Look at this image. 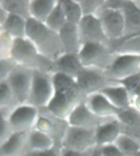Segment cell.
Instances as JSON below:
<instances>
[{"label":"cell","instance_id":"6da1fadb","mask_svg":"<svg viewBox=\"0 0 140 156\" xmlns=\"http://www.w3.org/2000/svg\"><path fill=\"white\" fill-rule=\"evenodd\" d=\"M54 95L47 109L57 117L67 121L72 112L85 101L76 80L61 74H53Z\"/></svg>","mask_w":140,"mask_h":156},{"label":"cell","instance_id":"7a4b0ae2","mask_svg":"<svg viewBox=\"0 0 140 156\" xmlns=\"http://www.w3.org/2000/svg\"><path fill=\"white\" fill-rule=\"evenodd\" d=\"M26 38L35 46L41 55L52 62L66 53L59 34L50 30L44 23L32 18L27 21Z\"/></svg>","mask_w":140,"mask_h":156},{"label":"cell","instance_id":"3957f363","mask_svg":"<svg viewBox=\"0 0 140 156\" xmlns=\"http://www.w3.org/2000/svg\"><path fill=\"white\" fill-rule=\"evenodd\" d=\"M11 57L19 66L53 74V62L41 55L27 38L14 39Z\"/></svg>","mask_w":140,"mask_h":156},{"label":"cell","instance_id":"277c9868","mask_svg":"<svg viewBox=\"0 0 140 156\" xmlns=\"http://www.w3.org/2000/svg\"><path fill=\"white\" fill-rule=\"evenodd\" d=\"M84 68L105 72L116 57L114 49L108 44H85L79 52Z\"/></svg>","mask_w":140,"mask_h":156},{"label":"cell","instance_id":"5b68a950","mask_svg":"<svg viewBox=\"0 0 140 156\" xmlns=\"http://www.w3.org/2000/svg\"><path fill=\"white\" fill-rule=\"evenodd\" d=\"M54 95L53 74L35 70L31 94L27 104L38 109L47 108Z\"/></svg>","mask_w":140,"mask_h":156},{"label":"cell","instance_id":"8992f818","mask_svg":"<svg viewBox=\"0 0 140 156\" xmlns=\"http://www.w3.org/2000/svg\"><path fill=\"white\" fill-rule=\"evenodd\" d=\"M95 147H97L96 129L69 126L61 143V148L85 154L93 151Z\"/></svg>","mask_w":140,"mask_h":156},{"label":"cell","instance_id":"52a82bcc","mask_svg":"<svg viewBox=\"0 0 140 156\" xmlns=\"http://www.w3.org/2000/svg\"><path fill=\"white\" fill-rule=\"evenodd\" d=\"M97 16L112 48L125 37V16L123 11L101 9Z\"/></svg>","mask_w":140,"mask_h":156},{"label":"cell","instance_id":"ba28073f","mask_svg":"<svg viewBox=\"0 0 140 156\" xmlns=\"http://www.w3.org/2000/svg\"><path fill=\"white\" fill-rule=\"evenodd\" d=\"M68 128L69 124L66 120L57 117L47 108L39 109L35 129L50 136L58 147L61 148V143Z\"/></svg>","mask_w":140,"mask_h":156},{"label":"cell","instance_id":"9c48e42d","mask_svg":"<svg viewBox=\"0 0 140 156\" xmlns=\"http://www.w3.org/2000/svg\"><path fill=\"white\" fill-rule=\"evenodd\" d=\"M139 70L140 56L116 54L114 61L104 74L113 82L121 83L134 76Z\"/></svg>","mask_w":140,"mask_h":156},{"label":"cell","instance_id":"30bf717a","mask_svg":"<svg viewBox=\"0 0 140 156\" xmlns=\"http://www.w3.org/2000/svg\"><path fill=\"white\" fill-rule=\"evenodd\" d=\"M33 69L19 66L12 72L6 80L20 105L27 104L31 94L34 78Z\"/></svg>","mask_w":140,"mask_h":156},{"label":"cell","instance_id":"8fae6325","mask_svg":"<svg viewBox=\"0 0 140 156\" xmlns=\"http://www.w3.org/2000/svg\"><path fill=\"white\" fill-rule=\"evenodd\" d=\"M76 81L79 89L86 97L92 94L102 92L106 87L118 83L110 80L106 76L104 72L87 68H84Z\"/></svg>","mask_w":140,"mask_h":156},{"label":"cell","instance_id":"7c38bea8","mask_svg":"<svg viewBox=\"0 0 140 156\" xmlns=\"http://www.w3.org/2000/svg\"><path fill=\"white\" fill-rule=\"evenodd\" d=\"M39 109L28 104L20 105L13 110L8 122L14 133H28L35 127Z\"/></svg>","mask_w":140,"mask_h":156},{"label":"cell","instance_id":"4fadbf2b","mask_svg":"<svg viewBox=\"0 0 140 156\" xmlns=\"http://www.w3.org/2000/svg\"><path fill=\"white\" fill-rule=\"evenodd\" d=\"M78 28L83 45L85 44H108L112 47L97 16H84L78 25Z\"/></svg>","mask_w":140,"mask_h":156},{"label":"cell","instance_id":"5bb4252c","mask_svg":"<svg viewBox=\"0 0 140 156\" xmlns=\"http://www.w3.org/2000/svg\"><path fill=\"white\" fill-rule=\"evenodd\" d=\"M112 119H102L94 115L87 106L85 101H84L69 115L67 123L70 127L85 129H97L99 126Z\"/></svg>","mask_w":140,"mask_h":156},{"label":"cell","instance_id":"9a60e30c","mask_svg":"<svg viewBox=\"0 0 140 156\" xmlns=\"http://www.w3.org/2000/svg\"><path fill=\"white\" fill-rule=\"evenodd\" d=\"M85 103L92 112L102 119H116L121 111L112 105L101 92L88 96Z\"/></svg>","mask_w":140,"mask_h":156},{"label":"cell","instance_id":"2e32d148","mask_svg":"<svg viewBox=\"0 0 140 156\" xmlns=\"http://www.w3.org/2000/svg\"><path fill=\"white\" fill-rule=\"evenodd\" d=\"M83 69L84 66L78 54L65 53L53 62V74H61L76 80Z\"/></svg>","mask_w":140,"mask_h":156},{"label":"cell","instance_id":"e0dca14e","mask_svg":"<svg viewBox=\"0 0 140 156\" xmlns=\"http://www.w3.org/2000/svg\"><path fill=\"white\" fill-rule=\"evenodd\" d=\"M121 133V123L116 119L107 121L96 129L97 147L114 145Z\"/></svg>","mask_w":140,"mask_h":156},{"label":"cell","instance_id":"ac0fdd59","mask_svg":"<svg viewBox=\"0 0 140 156\" xmlns=\"http://www.w3.org/2000/svg\"><path fill=\"white\" fill-rule=\"evenodd\" d=\"M100 92L119 110H125L132 106V98L130 92L121 83H118L106 87Z\"/></svg>","mask_w":140,"mask_h":156},{"label":"cell","instance_id":"d6986e66","mask_svg":"<svg viewBox=\"0 0 140 156\" xmlns=\"http://www.w3.org/2000/svg\"><path fill=\"white\" fill-rule=\"evenodd\" d=\"M28 133H14L7 141L0 144V156H26Z\"/></svg>","mask_w":140,"mask_h":156},{"label":"cell","instance_id":"ffe728a7","mask_svg":"<svg viewBox=\"0 0 140 156\" xmlns=\"http://www.w3.org/2000/svg\"><path fill=\"white\" fill-rule=\"evenodd\" d=\"M65 52L67 54H79L83 46L77 25L67 23L59 32Z\"/></svg>","mask_w":140,"mask_h":156},{"label":"cell","instance_id":"44dd1931","mask_svg":"<svg viewBox=\"0 0 140 156\" xmlns=\"http://www.w3.org/2000/svg\"><path fill=\"white\" fill-rule=\"evenodd\" d=\"M56 142L51 136L34 128L28 133L27 138V154L42 152L54 148Z\"/></svg>","mask_w":140,"mask_h":156},{"label":"cell","instance_id":"7402d4cb","mask_svg":"<svg viewBox=\"0 0 140 156\" xmlns=\"http://www.w3.org/2000/svg\"><path fill=\"white\" fill-rule=\"evenodd\" d=\"M20 104L6 81H0V118L7 119Z\"/></svg>","mask_w":140,"mask_h":156},{"label":"cell","instance_id":"603a6c76","mask_svg":"<svg viewBox=\"0 0 140 156\" xmlns=\"http://www.w3.org/2000/svg\"><path fill=\"white\" fill-rule=\"evenodd\" d=\"M57 3L58 0H31L30 12L31 18L41 23H45Z\"/></svg>","mask_w":140,"mask_h":156},{"label":"cell","instance_id":"cb8c5ba5","mask_svg":"<svg viewBox=\"0 0 140 156\" xmlns=\"http://www.w3.org/2000/svg\"><path fill=\"white\" fill-rule=\"evenodd\" d=\"M123 12L125 16V37L123 39L140 34V10L134 5L132 0Z\"/></svg>","mask_w":140,"mask_h":156},{"label":"cell","instance_id":"d4e9b609","mask_svg":"<svg viewBox=\"0 0 140 156\" xmlns=\"http://www.w3.org/2000/svg\"><path fill=\"white\" fill-rule=\"evenodd\" d=\"M27 21L17 16L10 14L3 26L0 27V31H3L13 39L26 38Z\"/></svg>","mask_w":140,"mask_h":156},{"label":"cell","instance_id":"484cf974","mask_svg":"<svg viewBox=\"0 0 140 156\" xmlns=\"http://www.w3.org/2000/svg\"><path fill=\"white\" fill-rule=\"evenodd\" d=\"M30 2L31 0H1L0 7L4 8L9 14L17 16L28 21L31 18Z\"/></svg>","mask_w":140,"mask_h":156},{"label":"cell","instance_id":"4316f807","mask_svg":"<svg viewBox=\"0 0 140 156\" xmlns=\"http://www.w3.org/2000/svg\"><path fill=\"white\" fill-rule=\"evenodd\" d=\"M114 51L117 55L140 56V34L122 39L115 46Z\"/></svg>","mask_w":140,"mask_h":156},{"label":"cell","instance_id":"83f0119b","mask_svg":"<svg viewBox=\"0 0 140 156\" xmlns=\"http://www.w3.org/2000/svg\"><path fill=\"white\" fill-rule=\"evenodd\" d=\"M67 23L79 25L84 17L79 0H61Z\"/></svg>","mask_w":140,"mask_h":156},{"label":"cell","instance_id":"f1b7e54d","mask_svg":"<svg viewBox=\"0 0 140 156\" xmlns=\"http://www.w3.org/2000/svg\"><path fill=\"white\" fill-rule=\"evenodd\" d=\"M44 24L50 30L57 34H59L64 26L67 24L66 16L61 7V0H58V3L54 8L51 14L49 16Z\"/></svg>","mask_w":140,"mask_h":156},{"label":"cell","instance_id":"f546056e","mask_svg":"<svg viewBox=\"0 0 140 156\" xmlns=\"http://www.w3.org/2000/svg\"><path fill=\"white\" fill-rule=\"evenodd\" d=\"M114 145L126 156H134L140 151L139 144L124 133H121Z\"/></svg>","mask_w":140,"mask_h":156},{"label":"cell","instance_id":"4dcf8cb0","mask_svg":"<svg viewBox=\"0 0 140 156\" xmlns=\"http://www.w3.org/2000/svg\"><path fill=\"white\" fill-rule=\"evenodd\" d=\"M116 119L125 127H140V112L133 106L125 110H121Z\"/></svg>","mask_w":140,"mask_h":156},{"label":"cell","instance_id":"1f68e13d","mask_svg":"<svg viewBox=\"0 0 140 156\" xmlns=\"http://www.w3.org/2000/svg\"><path fill=\"white\" fill-rule=\"evenodd\" d=\"M84 16H97L101 11L104 0H79Z\"/></svg>","mask_w":140,"mask_h":156},{"label":"cell","instance_id":"d6a6232c","mask_svg":"<svg viewBox=\"0 0 140 156\" xmlns=\"http://www.w3.org/2000/svg\"><path fill=\"white\" fill-rule=\"evenodd\" d=\"M13 43L14 39L11 36L3 31H0V59L11 57Z\"/></svg>","mask_w":140,"mask_h":156},{"label":"cell","instance_id":"836d02e7","mask_svg":"<svg viewBox=\"0 0 140 156\" xmlns=\"http://www.w3.org/2000/svg\"><path fill=\"white\" fill-rule=\"evenodd\" d=\"M17 66V63L12 57L1 58L0 59V81H4L7 80Z\"/></svg>","mask_w":140,"mask_h":156},{"label":"cell","instance_id":"e575fe53","mask_svg":"<svg viewBox=\"0 0 140 156\" xmlns=\"http://www.w3.org/2000/svg\"><path fill=\"white\" fill-rule=\"evenodd\" d=\"M131 3V0H104L102 9L123 11Z\"/></svg>","mask_w":140,"mask_h":156},{"label":"cell","instance_id":"d590c367","mask_svg":"<svg viewBox=\"0 0 140 156\" xmlns=\"http://www.w3.org/2000/svg\"><path fill=\"white\" fill-rule=\"evenodd\" d=\"M13 128L7 119L1 118V126H0V144L3 143L13 135Z\"/></svg>","mask_w":140,"mask_h":156},{"label":"cell","instance_id":"8d00e7d4","mask_svg":"<svg viewBox=\"0 0 140 156\" xmlns=\"http://www.w3.org/2000/svg\"><path fill=\"white\" fill-rule=\"evenodd\" d=\"M119 83L124 85L127 88L128 91L130 92V93H131L136 87L140 85V70L138 72L137 74H135L134 76L130 77V79H128V80L121 83Z\"/></svg>","mask_w":140,"mask_h":156},{"label":"cell","instance_id":"74e56055","mask_svg":"<svg viewBox=\"0 0 140 156\" xmlns=\"http://www.w3.org/2000/svg\"><path fill=\"white\" fill-rule=\"evenodd\" d=\"M99 150L102 156H126L115 145H110V146L100 147Z\"/></svg>","mask_w":140,"mask_h":156},{"label":"cell","instance_id":"f35d334b","mask_svg":"<svg viewBox=\"0 0 140 156\" xmlns=\"http://www.w3.org/2000/svg\"><path fill=\"white\" fill-rule=\"evenodd\" d=\"M122 133L130 136L131 138L136 141L140 145V127L137 128H129L122 126Z\"/></svg>","mask_w":140,"mask_h":156},{"label":"cell","instance_id":"ab89813d","mask_svg":"<svg viewBox=\"0 0 140 156\" xmlns=\"http://www.w3.org/2000/svg\"><path fill=\"white\" fill-rule=\"evenodd\" d=\"M61 147L55 146L54 148L49 151H42V152H34L27 154L26 156H61Z\"/></svg>","mask_w":140,"mask_h":156},{"label":"cell","instance_id":"60d3db41","mask_svg":"<svg viewBox=\"0 0 140 156\" xmlns=\"http://www.w3.org/2000/svg\"><path fill=\"white\" fill-rule=\"evenodd\" d=\"M9 15H10V14H9L4 8L0 7V27L4 25V23H5L6 21H7V20L8 19Z\"/></svg>","mask_w":140,"mask_h":156},{"label":"cell","instance_id":"b9f144b4","mask_svg":"<svg viewBox=\"0 0 140 156\" xmlns=\"http://www.w3.org/2000/svg\"><path fill=\"white\" fill-rule=\"evenodd\" d=\"M84 154L76 152V151H70L67 149L61 148V156H84Z\"/></svg>","mask_w":140,"mask_h":156},{"label":"cell","instance_id":"7bdbcfd3","mask_svg":"<svg viewBox=\"0 0 140 156\" xmlns=\"http://www.w3.org/2000/svg\"><path fill=\"white\" fill-rule=\"evenodd\" d=\"M132 106L140 112V97L132 98Z\"/></svg>","mask_w":140,"mask_h":156},{"label":"cell","instance_id":"ee69618b","mask_svg":"<svg viewBox=\"0 0 140 156\" xmlns=\"http://www.w3.org/2000/svg\"><path fill=\"white\" fill-rule=\"evenodd\" d=\"M91 156H102L100 153V150L98 147H95L91 153Z\"/></svg>","mask_w":140,"mask_h":156},{"label":"cell","instance_id":"f6af8a7d","mask_svg":"<svg viewBox=\"0 0 140 156\" xmlns=\"http://www.w3.org/2000/svg\"><path fill=\"white\" fill-rule=\"evenodd\" d=\"M133 3H134V5L138 8V9H139L140 10V0H132Z\"/></svg>","mask_w":140,"mask_h":156},{"label":"cell","instance_id":"bcb514c9","mask_svg":"<svg viewBox=\"0 0 140 156\" xmlns=\"http://www.w3.org/2000/svg\"><path fill=\"white\" fill-rule=\"evenodd\" d=\"M92 151H89V152H87V153L84 154V156H91V153H92Z\"/></svg>","mask_w":140,"mask_h":156},{"label":"cell","instance_id":"7dc6e473","mask_svg":"<svg viewBox=\"0 0 140 156\" xmlns=\"http://www.w3.org/2000/svg\"><path fill=\"white\" fill-rule=\"evenodd\" d=\"M134 156H140V151H138V152H137V153L135 154Z\"/></svg>","mask_w":140,"mask_h":156}]
</instances>
